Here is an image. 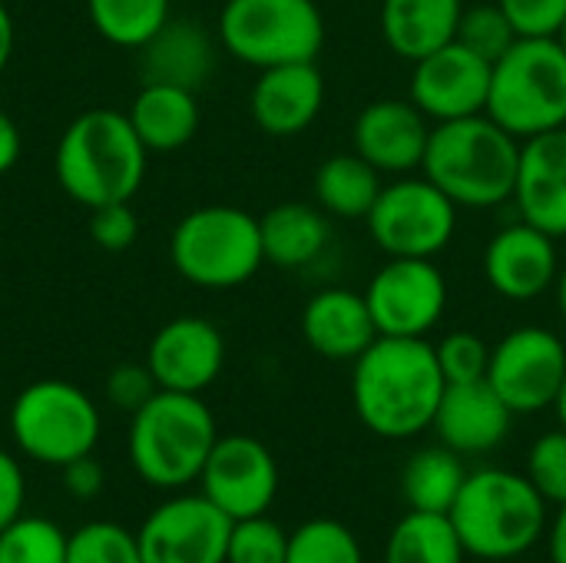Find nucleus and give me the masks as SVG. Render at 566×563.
Returning a JSON list of instances; mask_svg holds the SVG:
<instances>
[{"label": "nucleus", "instance_id": "obj_1", "mask_svg": "<svg viewBox=\"0 0 566 563\" xmlns=\"http://www.w3.org/2000/svg\"><path fill=\"white\" fill-rule=\"evenodd\" d=\"M352 365V405L371 435L408 441L434 425L448 388L434 342L378 335Z\"/></svg>", "mask_w": 566, "mask_h": 563}, {"label": "nucleus", "instance_id": "obj_2", "mask_svg": "<svg viewBox=\"0 0 566 563\" xmlns=\"http://www.w3.org/2000/svg\"><path fill=\"white\" fill-rule=\"evenodd\" d=\"M149 149L136 136L123 110H83L63 129L53 156L60 189L83 209L106 202H133L146 179Z\"/></svg>", "mask_w": 566, "mask_h": 563}, {"label": "nucleus", "instance_id": "obj_3", "mask_svg": "<svg viewBox=\"0 0 566 563\" xmlns=\"http://www.w3.org/2000/svg\"><path fill=\"white\" fill-rule=\"evenodd\" d=\"M551 504L527 475L507 468L468 471L464 488L448 511L468 557L504 563L524 557L541 544L551 524Z\"/></svg>", "mask_w": 566, "mask_h": 563}, {"label": "nucleus", "instance_id": "obj_4", "mask_svg": "<svg viewBox=\"0 0 566 563\" xmlns=\"http://www.w3.org/2000/svg\"><path fill=\"white\" fill-rule=\"evenodd\" d=\"M521 139L488 113L434 123L421 173L458 209H497L514 199Z\"/></svg>", "mask_w": 566, "mask_h": 563}, {"label": "nucleus", "instance_id": "obj_5", "mask_svg": "<svg viewBox=\"0 0 566 563\" xmlns=\"http://www.w3.org/2000/svg\"><path fill=\"white\" fill-rule=\"evenodd\" d=\"M216 441V415L202 395L159 388L136 415H129L126 455L149 488L182 491L199 481Z\"/></svg>", "mask_w": 566, "mask_h": 563}, {"label": "nucleus", "instance_id": "obj_6", "mask_svg": "<svg viewBox=\"0 0 566 563\" xmlns=\"http://www.w3.org/2000/svg\"><path fill=\"white\" fill-rule=\"evenodd\" d=\"M488 116L511 136L534 139L566 126V46L557 37H517L491 63Z\"/></svg>", "mask_w": 566, "mask_h": 563}, {"label": "nucleus", "instance_id": "obj_7", "mask_svg": "<svg viewBox=\"0 0 566 563\" xmlns=\"http://www.w3.org/2000/svg\"><path fill=\"white\" fill-rule=\"evenodd\" d=\"M172 269L199 289H239L265 265L262 226L239 206H199L169 236Z\"/></svg>", "mask_w": 566, "mask_h": 563}, {"label": "nucleus", "instance_id": "obj_8", "mask_svg": "<svg viewBox=\"0 0 566 563\" xmlns=\"http://www.w3.org/2000/svg\"><path fill=\"white\" fill-rule=\"evenodd\" d=\"M7 428L13 448L27 461L63 468L96 451L103 415L80 385L63 378H40L13 398Z\"/></svg>", "mask_w": 566, "mask_h": 563}, {"label": "nucleus", "instance_id": "obj_9", "mask_svg": "<svg viewBox=\"0 0 566 563\" xmlns=\"http://www.w3.org/2000/svg\"><path fill=\"white\" fill-rule=\"evenodd\" d=\"M325 33V13L315 0H226L216 23L222 50L255 70L315 63Z\"/></svg>", "mask_w": 566, "mask_h": 563}, {"label": "nucleus", "instance_id": "obj_10", "mask_svg": "<svg viewBox=\"0 0 566 563\" xmlns=\"http://www.w3.org/2000/svg\"><path fill=\"white\" fill-rule=\"evenodd\" d=\"M461 209L424 173L381 186L365 229L388 259H438L458 236Z\"/></svg>", "mask_w": 566, "mask_h": 563}, {"label": "nucleus", "instance_id": "obj_11", "mask_svg": "<svg viewBox=\"0 0 566 563\" xmlns=\"http://www.w3.org/2000/svg\"><path fill=\"white\" fill-rule=\"evenodd\" d=\"M566 378V342L547 325H521L491 345L488 382L514 415L554 408Z\"/></svg>", "mask_w": 566, "mask_h": 563}, {"label": "nucleus", "instance_id": "obj_12", "mask_svg": "<svg viewBox=\"0 0 566 563\" xmlns=\"http://www.w3.org/2000/svg\"><path fill=\"white\" fill-rule=\"evenodd\" d=\"M448 279L434 259H388L365 285L378 335L428 338L448 312Z\"/></svg>", "mask_w": 566, "mask_h": 563}, {"label": "nucleus", "instance_id": "obj_13", "mask_svg": "<svg viewBox=\"0 0 566 563\" xmlns=\"http://www.w3.org/2000/svg\"><path fill=\"white\" fill-rule=\"evenodd\" d=\"M232 518L202 491L172 494L136 528L143 563H226Z\"/></svg>", "mask_w": 566, "mask_h": 563}, {"label": "nucleus", "instance_id": "obj_14", "mask_svg": "<svg viewBox=\"0 0 566 563\" xmlns=\"http://www.w3.org/2000/svg\"><path fill=\"white\" fill-rule=\"evenodd\" d=\"M199 491L232 521L269 514L279 494L275 455L252 435H219L199 475Z\"/></svg>", "mask_w": 566, "mask_h": 563}, {"label": "nucleus", "instance_id": "obj_15", "mask_svg": "<svg viewBox=\"0 0 566 563\" xmlns=\"http://www.w3.org/2000/svg\"><path fill=\"white\" fill-rule=\"evenodd\" d=\"M560 239L547 236L544 229L524 222L521 216L507 226H501L481 256V269L488 285L514 305H527L537 302L541 295H547L557 279H560Z\"/></svg>", "mask_w": 566, "mask_h": 563}, {"label": "nucleus", "instance_id": "obj_16", "mask_svg": "<svg viewBox=\"0 0 566 563\" xmlns=\"http://www.w3.org/2000/svg\"><path fill=\"white\" fill-rule=\"evenodd\" d=\"M411 86L408 100L431 119L451 123L464 116L488 113L491 93V63L451 40L448 46L421 56L411 63Z\"/></svg>", "mask_w": 566, "mask_h": 563}, {"label": "nucleus", "instance_id": "obj_17", "mask_svg": "<svg viewBox=\"0 0 566 563\" xmlns=\"http://www.w3.org/2000/svg\"><path fill=\"white\" fill-rule=\"evenodd\" d=\"M431 129L434 123L411 100L381 96L358 110L352 123V149L381 176H411L421 173Z\"/></svg>", "mask_w": 566, "mask_h": 563}, {"label": "nucleus", "instance_id": "obj_18", "mask_svg": "<svg viewBox=\"0 0 566 563\" xmlns=\"http://www.w3.org/2000/svg\"><path fill=\"white\" fill-rule=\"evenodd\" d=\"M146 365L163 392L202 395L226 365V338L202 315L169 319L146 348Z\"/></svg>", "mask_w": 566, "mask_h": 563}, {"label": "nucleus", "instance_id": "obj_19", "mask_svg": "<svg viewBox=\"0 0 566 563\" xmlns=\"http://www.w3.org/2000/svg\"><path fill=\"white\" fill-rule=\"evenodd\" d=\"M325 106V76L318 63H282L259 70L249 93V113L269 136L289 139L305 133Z\"/></svg>", "mask_w": 566, "mask_h": 563}, {"label": "nucleus", "instance_id": "obj_20", "mask_svg": "<svg viewBox=\"0 0 566 563\" xmlns=\"http://www.w3.org/2000/svg\"><path fill=\"white\" fill-rule=\"evenodd\" d=\"M514 418L517 415L507 408V402L491 388L488 378H481L448 385L431 428L444 448L458 451L461 458H478L504 445Z\"/></svg>", "mask_w": 566, "mask_h": 563}, {"label": "nucleus", "instance_id": "obj_21", "mask_svg": "<svg viewBox=\"0 0 566 563\" xmlns=\"http://www.w3.org/2000/svg\"><path fill=\"white\" fill-rule=\"evenodd\" d=\"M511 202L524 222L566 239V126L521 143Z\"/></svg>", "mask_w": 566, "mask_h": 563}, {"label": "nucleus", "instance_id": "obj_22", "mask_svg": "<svg viewBox=\"0 0 566 563\" xmlns=\"http://www.w3.org/2000/svg\"><path fill=\"white\" fill-rule=\"evenodd\" d=\"M298 329L305 345L328 362H355L378 338L365 292L345 285L318 289L305 302Z\"/></svg>", "mask_w": 566, "mask_h": 563}, {"label": "nucleus", "instance_id": "obj_23", "mask_svg": "<svg viewBox=\"0 0 566 563\" xmlns=\"http://www.w3.org/2000/svg\"><path fill=\"white\" fill-rule=\"evenodd\" d=\"M212 37L192 17H169L136 53H139V80L143 83H169L199 93L212 70H216V46Z\"/></svg>", "mask_w": 566, "mask_h": 563}, {"label": "nucleus", "instance_id": "obj_24", "mask_svg": "<svg viewBox=\"0 0 566 563\" xmlns=\"http://www.w3.org/2000/svg\"><path fill=\"white\" fill-rule=\"evenodd\" d=\"M464 0H381V37L408 63L448 46L458 37Z\"/></svg>", "mask_w": 566, "mask_h": 563}, {"label": "nucleus", "instance_id": "obj_25", "mask_svg": "<svg viewBox=\"0 0 566 563\" xmlns=\"http://www.w3.org/2000/svg\"><path fill=\"white\" fill-rule=\"evenodd\" d=\"M265 262L295 272L315 265L332 246V216L315 202H279L262 219Z\"/></svg>", "mask_w": 566, "mask_h": 563}, {"label": "nucleus", "instance_id": "obj_26", "mask_svg": "<svg viewBox=\"0 0 566 563\" xmlns=\"http://www.w3.org/2000/svg\"><path fill=\"white\" fill-rule=\"evenodd\" d=\"M136 136L149 153H176L199 133V100L192 90L143 83L126 110Z\"/></svg>", "mask_w": 566, "mask_h": 563}, {"label": "nucleus", "instance_id": "obj_27", "mask_svg": "<svg viewBox=\"0 0 566 563\" xmlns=\"http://www.w3.org/2000/svg\"><path fill=\"white\" fill-rule=\"evenodd\" d=\"M381 186H385L381 173L371 163H365L355 149L328 156L315 169V179H312L315 202L332 219H342V222H355V219L365 222V216L371 212Z\"/></svg>", "mask_w": 566, "mask_h": 563}, {"label": "nucleus", "instance_id": "obj_28", "mask_svg": "<svg viewBox=\"0 0 566 563\" xmlns=\"http://www.w3.org/2000/svg\"><path fill=\"white\" fill-rule=\"evenodd\" d=\"M468 468L464 458L444 445L418 448L401 471V494L408 511L424 514H448L464 488Z\"/></svg>", "mask_w": 566, "mask_h": 563}, {"label": "nucleus", "instance_id": "obj_29", "mask_svg": "<svg viewBox=\"0 0 566 563\" xmlns=\"http://www.w3.org/2000/svg\"><path fill=\"white\" fill-rule=\"evenodd\" d=\"M468 551L448 514L408 511L388 534L385 563H464Z\"/></svg>", "mask_w": 566, "mask_h": 563}, {"label": "nucleus", "instance_id": "obj_30", "mask_svg": "<svg viewBox=\"0 0 566 563\" xmlns=\"http://www.w3.org/2000/svg\"><path fill=\"white\" fill-rule=\"evenodd\" d=\"M172 0H86L93 30L123 50H139L172 13Z\"/></svg>", "mask_w": 566, "mask_h": 563}, {"label": "nucleus", "instance_id": "obj_31", "mask_svg": "<svg viewBox=\"0 0 566 563\" xmlns=\"http://www.w3.org/2000/svg\"><path fill=\"white\" fill-rule=\"evenodd\" d=\"M285 563H365L361 541L335 518H312L289 534Z\"/></svg>", "mask_w": 566, "mask_h": 563}, {"label": "nucleus", "instance_id": "obj_32", "mask_svg": "<svg viewBox=\"0 0 566 563\" xmlns=\"http://www.w3.org/2000/svg\"><path fill=\"white\" fill-rule=\"evenodd\" d=\"M70 534L40 514H20L0 531V563H66Z\"/></svg>", "mask_w": 566, "mask_h": 563}, {"label": "nucleus", "instance_id": "obj_33", "mask_svg": "<svg viewBox=\"0 0 566 563\" xmlns=\"http://www.w3.org/2000/svg\"><path fill=\"white\" fill-rule=\"evenodd\" d=\"M66 563H143L136 531L116 521H93L70 534Z\"/></svg>", "mask_w": 566, "mask_h": 563}, {"label": "nucleus", "instance_id": "obj_34", "mask_svg": "<svg viewBox=\"0 0 566 563\" xmlns=\"http://www.w3.org/2000/svg\"><path fill=\"white\" fill-rule=\"evenodd\" d=\"M461 46H468L471 53H478L488 63H497L517 40L514 23L507 20V13L501 10V3H471L461 13L458 23V37Z\"/></svg>", "mask_w": 566, "mask_h": 563}, {"label": "nucleus", "instance_id": "obj_35", "mask_svg": "<svg viewBox=\"0 0 566 563\" xmlns=\"http://www.w3.org/2000/svg\"><path fill=\"white\" fill-rule=\"evenodd\" d=\"M289 534L269 514L232 521L226 563H285Z\"/></svg>", "mask_w": 566, "mask_h": 563}, {"label": "nucleus", "instance_id": "obj_36", "mask_svg": "<svg viewBox=\"0 0 566 563\" xmlns=\"http://www.w3.org/2000/svg\"><path fill=\"white\" fill-rule=\"evenodd\" d=\"M434 355L438 365L444 372L448 385H464V382H481L488 378V365H491V345L468 329H454L448 335H441L434 342Z\"/></svg>", "mask_w": 566, "mask_h": 563}, {"label": "nucleus", "instance_id": "obj_37", "mask_svg": "<svg viewBox=\"0 0 566 563\" xmlns=\"http://www.w3.org/2000/svg\"><path fill=\"white\" fill-rule=\"evenodd\" d=\"M531 484L541 491V498L554 508L566 504V431L554 428L541 435L527 451V471Z\"/></svg>", "mask_w": 566, "mask_h": 563}, {"label": "nucleus", "instance_id": "obj_38", "mask_svg": "<svg viewBox=\"0 0 566 563\" xmlns=\"http://www.w3.org/2000/svg\"><path fill=\"white\" fill-rule=\"evenodd\" d=\"M90 239L103 252H126L139 239V216L133 202H106L90 209Z\"/></svg>", "mask_w": 566, "mask_h": 563}, {"label": "nucleus", "instance_id": "obj_39", "mask_svg": "<svg viewBox=\"0 0 566 563\" xmlns=\"http://www.w3.org/2000/svg\"><path fill=\"white\" fill-rule=\"evenodd\" d=\"M156 392L159 385L146 362H123L106 375V402L123 415H136Z\"/></svg>", "mask_w": 566, "mask_h": 563}, {"label": "nucleus", "instance_id": "obj_40", "mask_svg": "<svg viewBox=\"0 0 566 563\" xmlns=\"http://www.w3.org/2000/svg\"><path fill=\"white\" fill-rule=\"evenodd\" d=\"M517 37H560L566 23V0H497Z\"/></svg>", "mask_w": 566, "mask_h": 563}, {"label": "nucleus", "instance_id": "obj_41", "mask_svg": "<svg viewBox=\"0 0 566 563\" xmlns=\"http://www.w3.org/2000/svg\"><path fill=\"white\" fill-rule=\"evenodd\" d=\"M27 504V475L17 455L0 448V531L23 514Z\"/></svg>", "mask_w": 566, "mask_h": 563}, {"label": "nucleus", "instance_id": "obj_42", "mask_svg": "<svg viewBox=\"0 0 566 563\" xmlns=\"http://www.w3.org/2000/svg\"><path fill=\"white\" fill-rule=\"evenodd\" d=\"M60 484L73 501H93L106 488V471L93 455H83L60 468Z\"/></svg>", "mask_w": 566, "mask_h": 563}, {"label": "nucleus", "instance_id": "obj_43", "mask_svg": "<svg viewBox=\"0 0 566 563\" xmlns=\"http://www.w3.org/2000/svg\"><path fill=\"white\" fill-rule=\"evenodd\" d=\"M20 153H23V136H20L17 123L0 110V176L20 163Z\"/></svg>", "mask_w": 566, "mask_h": 563}, {"label": "nucleus", "instance_id": "obj_44", "mask_svg": "<svg viewBox=\"0 0 566 563\" xmlns=\"http://www.w3.org/2000/svg\"><path fill=\"white\" fill-rule=\"evenodd\" d=\"M547 554L551 563H566V504L557 508V514L547 524Z\"/></svg>", "mask_w": 566, "mask_h": 563}, {"label": "nucleus", "instance_id": "obj_45", "mask_svg": "<svg viewBox=\"0 0 566 563\" xmlns=\"http://www.w3.org/2000/svg\"><path fill=\"white\" fill-rule=\"evenodd\" d=\"M13 46H17V30H13V17L7 10V3L0 0V73L7 70L10 56H13Z\"/></svg>", "mask_w": 566, "mask_h": 563}, {"label": "nucleus", "instance_id": "obj_46", "mask_svg": "<svg viewBox=\"0 0 566 563\" xmlns=\"http://www.w3.org/2000/svg\"><path fill=\"white\" fill-rule=\"evenodd\" d=\"M554 415H557V428L566 431V378L564 385H560V392H557V398H554Z\"/></svg>", "mask_w": 566, "mask_h": 563}, {"label": "nucleus", "instance_id": "obj_47", "mask_svg": "<svg viewBox=\"0 0 566 563\" xmlns=\"http://www.w3.org/2000/svg\"><path fill=\"white\" fill-rule=\"evenodd\" d=\"M554 295H557V309H560V319H564L566 325V265L560 269V279L554 285Z\"/></svg>", "mask_w": 566, "mask_h": 563}, {"label": "nucleus", "instance_id": "obj_48", "mask_svg": "<svg viewBox=\"0 0 566 563\" xmlns=\"http://www.w3.org/2000/svg\"><path fill=\"white\" fill-rule=\"evenodd\" d=\"M557 40H560V43L566 46V23H564V30H560V37H557Z\"/></svg>", "mask_w": 566, "mask_h": 563}]
</instances>
